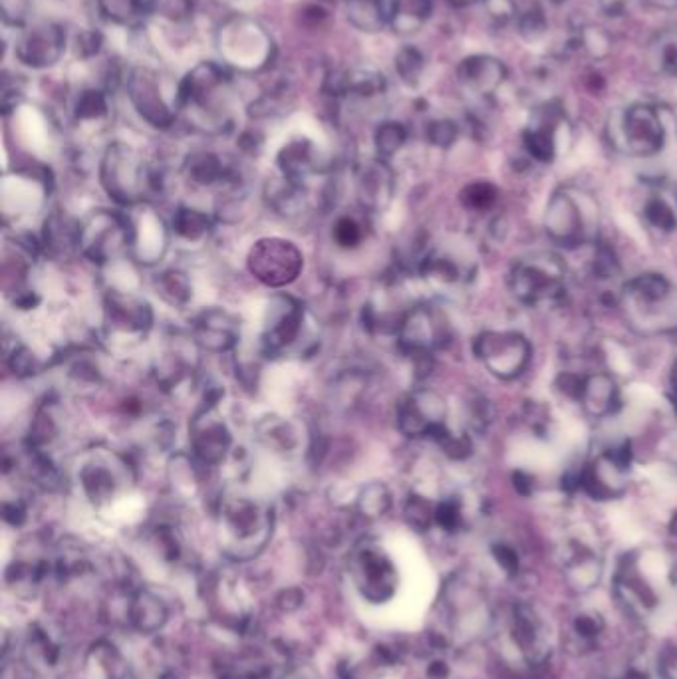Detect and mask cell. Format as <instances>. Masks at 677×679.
I'll use <instances>...</instances> for the list:
<instances>
[{
    "label": "cell",
    "instance_id": "cell-26",
    "mask_svg": "<svg viewBox=\"0 0 677 679\" xmlns=\"http://www.w3.org/2000/svg\"><path fill=\"white\" fill-rule=\"evenodd\" d=\"M648 223L658 229V231H664V233H670L674 231L677 227V217L676 211L672 209V205H668L664 199H654L646 205V211H644Z\"/></svg>",
    "mask_w": 677,
    "mask_h": 679
},
{
    "label": "cell",
    "instance_id": "cell-16",
    "mask_svg": "<svg viewBox=\"0 0 677 679\" xmlns=\"http://www.w3.org/2000/svg\"><path fill=\"white\" fill-rule=\"evenodd\" d=\"M427 12V0H394L388 18L396 32H413L425 20Z\"/></svg>",
    "mask_w": 677,
    "mask_h": 679
},
{
    "label": "cell",
    "instance_id": "cell-38",
    "mask_svg": "<svg viewBox=\"0 0 677 679\" xmlns=\"http://www.w3.org/2000/svg\"><path fill=\"white\" fill-rule=\"evenodd\" d=\"M602 630V622L598 620V616H578L576 618V632L590 638L596 636Z\"/></svg>",
    "mask_w": 677,
    "mask_h": 679
},
{
    "label": "cell",
    "instance_id": "cell-22",
    "mask_svg": "<svg viewBox=\"0 0 677 679\" xmlns=\"http://www.w3.org/2000/svg\"><path fill=\"white\" fill-rule=\"evenodd\" d=\"M76 118L82 122L102 120L108 116V100L100 90H84L76 100Z\"/></svg>",
    "mask_w": 677,
    "mask_h": 679
},
{
    "label": "cell",
    "instance_id": "cell-1",
    "mask_svg": "<svg viewBox=\"0 0 677 679\" xmlns=\"http://www.w3.org/2000/svg\"><path fill=\"white\" fill-rule=\"evenodd\" d=\"M475 354L493 376L513 380L531 364L533 348L519 332H485L475 342Z\"/></svg>",
    "mask_w": 677,
    "mask_h": 679
},
{
    "label": "cell",
    "instance_id": "cell-4",
    "mask_svg": "<svg viewBox=\"0 0 677 679\" xmlns=\"http://www.w3.org/2000/svg\"><path fill=\"white\" fill-rule=\"evenodd\" d=\"M562 278L564 267L558 259L535 257L517 265L511 278V286L515 296L523 304L537 306L541 302H554L560 298Z\"/></svg>",
    "mask_w": 677,
    "mask_h": 679
},
{
    "label": "cell",
    "instance_id": "cell-30",
    "mask_svg": "<svg viewBox=\"0 0 677 679\" xmlns=\"http://www.w3.org/2000/svg\"><path fill=\"white\" fill-rule=\"evenodd\" d=\"M592 269H594V274L598 278L610 280V278H616L620 274V261L608 245H598Z\"/></svg>",
    "mask_w": 677,
    "mask_h": 679
},
{
    "label": "cell",
    "instance_id": "cell-40",
    "mask_svg": "<svg viewBox=\"0 0 677 679\" xmlns=\"http://www.w3.org/2000/svg\"><path fill=\"white\" fill-rule=\"evenodd\" d=\"M429 678L431 679H445L447 678V674H449V670H447V666L443 664V662H433L431 666H429Z\"/></svg>",
    "mask_w": 677,
    "mask_h": 679
},
{
    "label": "cell",
    "instance_id": "cell-31",
    "mask_svg": "<svg viewBox=\"0 0 677 679\" xmlns=\"http://www.w3.org/2000/svg\"><path fill=\"white\" fill-rule=\"evenodd\" d=\"M421 68H423V58L417 50L413 48H406L398 54L396 58V70L398 74L402 76V80L407 82V84H415L419 74H421Z\"/></svg>",
    "mask_w": 677,
    "mask_h": 679
},
{
    "label": "cell",
    "instance_id": "cell-23",
    "mask_svg": "<svg viewBox=\"0 0 677 679\" xmlns=\"http://www.w3.org/2000/svg\"><path fill=\"white\" fill-rule=\"evenodd\" d=\"M189 175L201 185L215 183L223 175L221 161L211 153H197L189 159Z\"/></svg>",
    "mask_w": 677,
    "mask_h": 679
},
{
    "label": "cell",
    "instance_id": "cell-29",
    "mask_svg": "<svg viewBox=\"0 0 677 679\" xmlns=\"http://www.w3.org/2000/svg\"><path fill=\"white\" fill-rule=\"evenodd\" d=\"M175 229H177L179 235H183L187 239H197V237H203L207 233L209 221L197 211H181L177 215Z\"/></svg>",
    "mask_w": 677,
    "mask_h": 679
},
{
    "label": "cell",
    "instance_id": "cell-42",
    "mask_svg": "<svg viewBox=\"0 0 677 679\" xmlns=\"http://www.w3.org/2000/svg\"><path fill=\"white\" fill-rule=\"evenodd\" d=\"M161 679H177V676H175V674H171V672H167V674H163V676H161Z\"/></svg>",
    "mask_w": 677,
    "mask_h": 679
},
{
    "label": "cell",
    "instance_id": "cell-12",
    "mask_svg": "<svg viewBox=\"0 0 677 679\" xmlns=\"http://www.w3.org/2000/svg\"><path fill=\"white\" fill-rule=\"evenodd\" d=\"M126 620L141 636L159 634L169 620V606L151 590H136L126 604Z\"/></svg>",
    "mask_w": 677,
    "mask_h": 679
},
{
    "label": "cell",
    "instance_id": "cell-32",
    "mask_svg": "<svg viewBox=\"0 0 677 679\" xmlns=\"http://www.w3.org/2000/svg\"><path fill=\"white\" fill-rule=\"evenodd\" d=\"M463 515L457 501H443L435 507V523L445 531H457L461 527Z\"/></svg>",
    "mask_w": 677,
    "mask_h": 679
},
{
    "label": "cell",
    "instance_id": "cell-14",
    "mask_svg": "<svg viewBox=\"0 0 677 679\" xmlns=\"http://www.w3.org/2000/svg\"><path fill=\"white\" fill-rule=\"evenodd\" d=\"M674 294V284L660 272H644L634 276L626 284V296L638 306V308H658L668 304V300Z\"/></svg>",
    "mask_w": 677,
    "mask_h": 679
},
{
    "label": "cell",
    "instance_id": "cell-34",
    "mask_svg": "<svg viewBox=\"0 0 677 679\" xmlns=\"http://www.w3.org/2000/svg\"><path fill=\"white\" fill-rule=\"evenodd\" d=\"M334 237L342 247H356L362 239V231L360 225L354 219H340L336 229H334Z\"/></svg>",
    "mask_w": 677,
    "mask_h": 679
},
{
    "label": "cell",
    "instance_id": "cell-28",
    "mask_svg": "<svg viewBox=\"0 0 677 679\" xmlns=\"http://www.w3.org/2000/svg\"><path fill=\"white\" fill-rule=\"evenodd\" d=\"M406 519L411 527L425 531L435 521V507L423 497H411L406 505Z\"/></svg>",
    "mask_w": 677,
    "mask_h": 679
},
{
    "label": "cell",
    "instance_id": "cell-27",
    "mask_svg": "<svg viewBox=\"0 0 677 679\" xmlns=\"http://www.w3.org/2000/svg\"><path fill=\"white\" fill-rule=\"evenodd\" d=\"M406 143V130L402 124L388 122L376 132V149L380 155H394Z\"/></svg>",
    "mask_w": 677,
    "mask_h": 679
},
{
    "label": "cell",
    "instance_id": "cell-2",
    "mask_svg": "<svg viewBox=\"0 0 677 679\" xmlns=\"http://www.w3.org/2000/svg\"><path fill=\"white\" fill-rule=\"evenodd\" d=\"M219 50L229 64L243 70H257L271 54L269 34L249 18H233L219 32Z\"/></svg>",
    "mask_w": 677,
    "mask_h": 679
},
{
    "label": "cell",
    "instance_id": "cell-18",
    "mask_svg": "<svg viewBox=\"0 0 677 679\" xmlns=\"http://www.w3.org/2000/svg\"><path fill=\"white\" fill-rule=\"evenodd\" d=\"M541 624L529 606H521L515 614V640L523 652H533L539 646Z\"/></svg>",
    "mask_w": 677,
    "mask_h": 679
},
{
    "label": "cell",
    "instance_id": "cell-17",
    "mask_svg": "<svg viewBox=\"0 0 677 679\" xmlns=\"http://www.w3.org/2000/svg\"><path fill=\"white\" fill-rule=\"evenodd\" d=\"M98 4L110 20L132 24L151 10L153 0H98Z\"/></svg>",
    "mask_w": 677,
    "mask_h": 679
},
{
    "label": "cell",
    "instance_id": "cell-11",
    "mask_svg": "<svg viewBox=\"0 0 677 679\" xmlns=\"http://www.w3.org/2000/svg\"><path fill=\"white\" fill-rule=\"evenodd\" d=\"M225 527L231 533L233 541L241 543L237 558L245 556V552H243L245 544H249L251 541H259V543L265 544L267 537H269V531H271L269 517L265 513H261L259 507L249 503V501H237V503H231L225 509Z\"/></svg>",
    "mask_w": 677,
    "mask_h": 679
},
{
    "label": "cell",
    "instance_id": "cell-39",
    "mask_svg": "<svg viewBox=\"0 0 677 679\" xmlns=\"http://www.w3.org/2000/svg\"><path fill=\"white\" fill-rule=\"evenodd\" d=\"M453 137H455V128L451 124H447V122L435 124L431 128V139L437 145H449L453 141Z\"/></svg>",
    "mask_w": 677,
    "mask_h": 679
},
{
    "label": "cell",
    "instance_id": "cell-8",
    "mask_svg": "<svg viewBox=\"0 0 677 679\" xmlns=\"http://www.w3.org/2000/svg\"><path fill=\"white\" fill-rule=\"evenodd\" d=\"M128 96L137 114L155 128H167L173 122V110L163 96L161 78L151 68H134L128 78Z\"/></svg>",
    "mask_w": 677,
    "mask_h": 679
},
{
    "label": "cell",
    "instance_id": "cell-37",
    "mask_svg": "<svg viewBox=\"0 0 677 679\" xmlns=\"http://www.w3.org/2000/svg\"><path fill=\"white\" fill-rule=\"evenodd\" d=\"M302 600H304V594H302L300 590H296V588H290V590H284V592L276 598V604H278L280 610L292 612V610H296V608L302 604Z\"/></svg>",
    "mask_w": 677,
    "mask_h": 679
},
{
    "label": "cell",
    "instance_id": "cell-7",
    "mask_svg": "<svg viewBox=\"0 0 677 679\" xmlns=\"http://www.w3.org/2000/svg\"><path fill=\"white\" fill-rule=\"evenodd\" d=\"M544 229L548 237L562 247H576L588 239V217L568 193H556L546 205Z\"/></svg>",
    "mask_w": 677,
    "mask_h": 679
},
{
    "label": "cell",
    "instance_id": "cell-19",
    "mask_svg": "<svg viewBox=\"0 0 677 679\" xmlns=\"http://www.w3.org/2000/svg\"><path fill=\"white\" fill-rule=\"evenodd\" d=\"M229 447V435L223 425H209L199 437H197V451L203 459L215 463L225 455V449Z\"/></svg>",
    "mask_w": 677,
    "mask_h": 679
},
{
    "label": "cell",
    "instance_id": "cell-9",
    "mask_svg": "<svg viewBox=\"0 0 677 679\" xmlns=\"http://www.w3.org/2000/svg\"><path fill=\"white\" fill-rule=\"evenodd\" d=\"M143 177V163L128 145L116 143L106 151L102 163V179L108 191L120 201H132Z\"/></svg>",
    "mask_w": 677,
    "mask_h": 679
},
{
    "label": "cell",
    "instance_id": "cell-25",
    "mask_svg": "<svg viewBox=\"0 0 677 679\" xmlns=\"http://www.w3.org/2000/svg\"><path fill=\"white\" fill-rule=\"evenodd\" d=\"M300 322H302V316L296 308H290L286 310L278 322L272 326L271 330V346H286L290 344L296 336H298V330H300Z\"/></svg>",
    "mask_w": 677,
    "mask_h": 679
},
{
    "label": "cell",
    "instance_id": "cell-21",
    "mask_svg": "<svg viewBox=\"0 0 677 679\" xmlns=\"http://www.w3.org/2000/svg\"><path fill=\"white\" fill-rule=\"evenodd\" d=\"M278 163L288 177H300L310 165V145L306 141L290 143L282 149Z\"/></svg>",
    "mask_w": 677,
    "mask_h": 679
},
{
    "label": "cell",
    "instance_id": "cell-24",
    "mask_svg": "<svg viewBox=\"0 0 677 679\" xmlns=\"http://www.w3.org/2000/svg\"><path fill=\"white\" fill-rule=\"evenodd\" d=\"M463 203L467 209L483 213L497 203V189L491 183H473L463 191Z\"/></svg>",
    "mask_w": 677,
    "mask_h": 679
},
{
    "label": "cell",
    "instance_id": "cell-6",
    "mask_svg": "<svg viewBox=\"0 0 677 679\" xmlns=\"http://www.w3.org/2000/svg\"><path fill=\"white\" fill-rule=\"evenodd\" d=\"M66 52V30L50 20H42L24 30L16 42V58L34 70L52 68Z\"/></svg>",
    "mask_w": 677,
    "mask_h": 679
},
{
    "label": "cell",
    "instance_id": "cell-20",
    "mask_svg": "<svg viewBox=\"0 0 677 679\" xmlns=\"http://www.w3.org/2000/svg\"><path fill=\"white\" fill-rule=\"evenodd\" d=\"M390 505H392L390 491L382 483L370 485L368 489H364V493L358 499V509L368 519H378V517L386 515Z\"/></svg>",
    "mask_w": 677,
    "mask_h": 679
},
{
    "label": "cell",
    "instance_id": "cell-33",
    "mask_svg": "<svg viewBox=\"0 0 677 679\" xmlns=\"http://www.w3.org/2000/svg\"><path fill=\"white\" fill-rule=\"evenodd\" d=\"M161 294L173 304L185 302L189 298V284L183 274H169L161 280Z\"/></svg>",
    "mask_w": 677,
    "mask_h": 679
},
{
    "label": "cell",
    "instance_id": "cell-35",
    "mask_svg": "<svg viewBox=\"0 0 677 679\" xmlns=\"http://www.w3.org/2000/svg\"><path fill=\"white\" fill-rule=\"evenodd\" d=\"M493 556H495V560L499 562V566L505 568V572L515 574V572L519 570V556H517V552H515L511 546H507V544H497V546L493 548Z\"/></svg>",
    "mask_w": 677,
    "mask_h": 679
},
{
    "label": "cell",
    "instance_id": "cell-5",
    "mask_svg": "<svg viewBox=\"0 0 677 679\" xmlns=\"http://www.w3.org/2000/svg\"><path fill=\"white\" fill-rule=\"evenodd\" d=\"M249 269L269 286H284L302 271V255L288 241L263 239L251 249Z\"/></svg>",
    "mask_w": 677,
    "mask_h": 679
},
{
    "label": "cell",
    "instance_id": "cell-36",
    "mask_svg": "<svg viewBox=\"0 0 677 679\" xmlns=\"http://www.w3.org/2000/svg\"><path fill=\"white\" fill-rule=\"evenodd\" d=\"M102 44V36L98 32H84L78 38V54H82L84 58L98 54Z\"/></svg>",
    "mask_w": 677,
    "mask_h": 679
},
{
    "label": "cell",
    "instance_id": "cell-41",
    "mask_svg": "<svg viewBox=\"0 0 677 679\" xmlns=\"http://www.w3.org/2000/svg\"><path fill=\"white\" fill-rule=\"evenodd\" d=\"M670 531H672V535H676L677 537V513L674 515V519H672V523H670Z\"/></svg>",
    "mask_w": 677,
    "mask_h": 679
},
{
    "label": "cell",
    "instance_id": "cell-13",
    "mask_svg": "<svg viewBox=\"0 0 677 679\" xmlns=\"http://www.w3.org/2000/svg\"><path fill=\"white\" fill-rule=\"evenodd\" d=\"M620 402V392L616 380L606 372H594L584 376L582 392L578 404L590 417H608L612 415Z\"/></svg>",
    "mask_w": 677,
    "mask_h": 679
},
{
    "label": "cell",
    "instance_id": "cell-15",
    "mask_svg": "<svg viewBox=\"0 0 677 679\" xmlns=\"http://www.w3.org/2000/svg\"><path fill=\"white\" fill-rule=\"evenodd\" d=\"M346 18L360 32L374 34L386 22L384 0H346Z\"/></svg>",
    "mask_w": 677,
    "mask_h": 679
},
{
    "label": "cell",
    "instance_id": "cell-3",
    "mask_svg": "<svg viewBox=\"0 0 677 679\" xmlns=\"http://www.w3.org/2000/svg\"><path fill=\"white\" fill-rule=\"evenodd\" d=\"M352 578L370 604H386L396 596L398 570L390 556L374 546H364L352 560Z\"/></svg>",
    "mask_w": 677,
    "mask_h": 679
},
{
    "label": "cell",
    "instance_id": "cell-10",
    "mask_svg": "<svg viewBox=\"0 0 677 679\" xmlns=\"http://www.w3.org/2000/svg\"><path fill=\"white\" fill-rule=\"evenodd\" d=\"M447 408L445 402L433 392H417L400 415V427L409 437L439 435L443 431Z\"/></svg>",
    "mask_w": 677,
    "mask_h": 679
}]
</instances>
